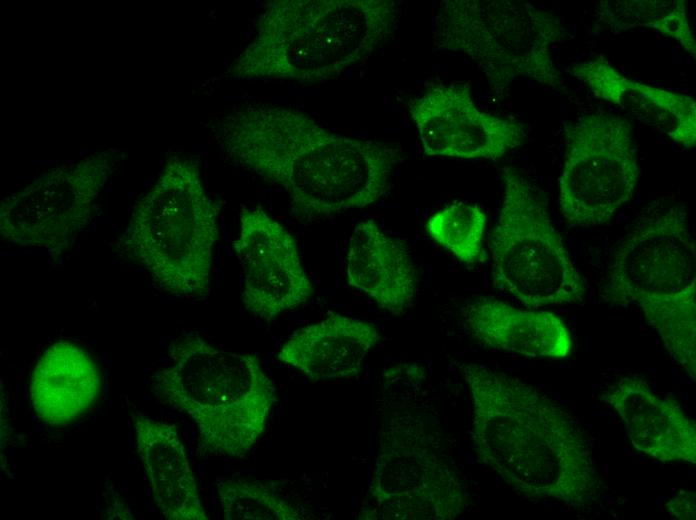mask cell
Here are the masks:
<instances>
[{
    "instance_id": "obj_9",
    "label": "cell",
    "mask_w": 696,
    "mask_h": 520,
    "mask_svg": "<svg viewBox=\"0 0 696 520\" xmlns=\"http://www.w3.org/2000/svg\"><path fill=\"white\" fill-rule=\"evenodd\" d=\"M370 495L386 519L449 520L466 507L452 460L423 420L408 411L385 424Z\"/></svg>"
},
{
    "instance_id": "obj_3",
    "label": "cell",
    "mask_w": 696,
    "mask_h": 520,
    "mask_svg": "<svg viewBox=\"0 0 696 520\" xmlns=\"http://www.w3.org/2000/svg\"><path fill=\"white\" fill-rule=\"evenodd\" d=\"M392 0H277L234 64L241 79L321 83L366 60L396 29Z\"/></svg>"
},
{
    "instance_id": "obj_15",
    "label": "cell",
    "mask_w": 696,
    "mask_h": 520,
    "mask_svg": "<svg viewBox=\"0 0 696 520\" xmlns=\"http://www.w3.org/2000/svg\"><path fill=\"white\" fill-rule=\"evenodd\" d=\"M622 420L632 446L661 462L696 463V424L670 398H661L643 379L620 378L603 395Z\"/></svg>"
},
{
    "instance_id": "obj_14",
    "label": "cell",
    "mask_w": 696,
    "mask_h": 520,
    "mask_svg": "<svg viewBox=\"0 0 696 520\" xmlns=\"http://www.w3.org/2000/svg\"><path fill=\"white\" fill-rule=\"evenodd\" d=\"M567 72L597 99L688 148L696 144V102L690 95L629 78L603 56L577 62Z\"/></svg>"
},
{
    "instance_id": "obj_13",
    "label": "cell",
    "mask_w": 696,
    "mask_h": 520,
    "mask_svg": "<svg viewBox=\"0 0 696 520\" xmlns=\"http://www.w3.org/2000/svg\"><path fill=\"white\" fill-rule=\"evenodd\" d=\"M233 248L243 271L247 311L271 321L313 294L292 235L261 208H244Z\"/></svg>"
},
{
    "instance_id": "obj_5",
    "label": "cell",
    "mask_w": 696,
    "mask_h": 520,
    "mask_svg": "<svg viewBox=\"0 0 696 520\" xmlns=\"http://www.w3.org/2000/svg\"><path fill=\"white\" fill-rule=\"evenodd\" d=\"M169 356L170 365L154 375L158 398L192 419L206 450L244 456L263 434L275 399L259 359L193 334L174 340Z\"/></svg>"
},
{
    "instance_id": "obj_10",
    "label": "cell",
    "mask_w": 696,
    "mask_h": 520,
    "mask_svg": "<svg viewBox=\"0 0 696 520\" xmlns=\"http://www.w3.org/2000/svg\"><path fill=\"white\" fill-rule=\"evenodd\" d=\"M632 132L629 122L608 112L566 125L558 203L568 225L608 224L631 200L640 175Z\"/></svg>"
},
{
    "instance_id": "obj_2",
    "label": "cell",
    "mask_w": 696,
    "mask_h": 520,
    "mask_svg": "<svg viewBox=\"0 0 696 520\" xmlns=\"http://www.w3.org/2000/svg\"><path fill=\"white\" fill-rule=\"evenodd\" d=\"M472 400L479 460L527 498L576 508L599 502L606 486L586 434L533 385L479 364L462 368Z\"/></svg>"
},
{
    "instance_id": "obj_17",
    "label": "cell",
    "mask_w": 696,
    "mask_h": 520,
    "mask_svg": "<svg viewBox=\"0 0 696 520\" xmlns=\"http://www.w3.org/2000/svg\"><path fill=\"white\" fill-rule=\"evenodd\" d=\"M469 334L479 343L531 358L564 359L573 347L570 330L555 313L516 308L492 296H478L462 308Z\"/></svg>"
},
{
    "instance_id": "obj_6",
    "label": "cell",
    "mask_w": 696,
    "mask_h": 520,
    "mask_svg": "<svg viewBox=\"0 0 696 520\" xmlns=\"http://www.w3.org/2000/svg\"><path fill=\"white\" fill-rule=\"evenodd\" d=\"M217 237L218 208L197 163L174 156L135 207L118 246L165 290L201 297L209 289Z\"/></svg>"
},
{
    "instance_id": "obj_11",
    "label": "cell",
    "mask_w": 696,
    "mask_h": 520,
    "mask_svg": "<svg viewBox=\"0 0 696 520\" xmlns=\"http://www.w3.org/2000/svg\"><path fill=\"white\" fill-rule=\"evenodd\" d=\"M110 165L108 155H98L57 168L3 199L1 238L51 253L66 249L88 222Z\"/></svg>"
},
{
    "instance_id": "obj_8",
    "label": "cell",
    "mask_w": 696,
    "mask_h": 520,
    "mask_svg": "<svg viewBox=\"0 0 696 520\" xmlns=\"http://www.w3.org/2000/svg\"><path fill=\"white\" fill-rule=\"evenodd\" d=\"M503 199L489 249L495 288L529 309L582 302L586 282L556 230L545 194L503 167Z\"/></svg>"
},
{
    "instance_id": "obj_22",
    "label": "cell",
    "mask_w": 696,
    "mask_h": 520,
    "mask_svg": "<svg viewBox=\"0 0 696 520\" xmlns=\"http://www.w3.org/2000/svg\"><path fill=\"white\" fill-rule=\"evenodd\" d=\"M485 211L477 204L457 201L435 211L426 222L430 237L467 265L488 259L483 238Z\"/></svg>"
},
{
    "instance_id": "obj_18",
    "label": "cell",
    "mask_w": 696,
    "mask_h": 520,
    "mask_svg": "<svg viewBox=\"0 0 696 520\" xmlns=\"http://www.w3.org/2000/svg\"><path fill=\"white\" fill-rule=\"evenodd\" d=\"M381 336L375 324L332 313L295 331L278 359L313 381L357 375Z\"/></svg>"
},
{
    "instance_id": "obj_1",
    "label": "cell",
    "mask_w": 696,
    "mask_h": 520,
    "mask_svg": "<svg viewBox=\"0 0 696 520\" xmlns=\"http://www.w3.org/2000/svg\"><path fill=\"white\" fill-rule=\"evenodd\" d=\"M216 132L231 162L282 187L307 217L377 202L401 160L396 146L333 133L293 108L247 105L226 115Z\"/></svg>"
},
{
    "instance_id": "obj_16",
    "label": "cell",
    "mask_w": 696,
    "mask_h": 520,
    "mask_svg": "<svg viewBox=\"0 0 696 520\" xmlns=\"http://www.w3.org/2000/svg\"><path fill=\"white\" fill-rule=\"evenodd\" d=\"M346 280L394 316L406 313L418 290L417 271L407 247L371 219L358 222L350 235Z\"/></svg>"
},
{
    "instance_id": "obj_19",
    "label": "cell",
    "mask_w": 696,
    "mask_h": 520,
    "mask_svg": "<svg viewBox=\"0 0 696 520\" xmlns=\"http://www.w3.org/2000/svg\"><path fill=\"white\" fill-rule=\"evenodd\" d=\"M101 389L99 368L81 346L69 341L50 345L30 376L34 412L51 426L67 425L90 410Z\"/></svg>"
},
{
    "instance_id": "obj_12",
    "label": "cell",
    "mask_w": 696,
    "mask_h": 520,
    "mask_svg": "<svg viewBox=\"0 0 696 520\" xmlns=\"http://www.w3.org/2000/svg\"><path fill=\"white\" fill-rule=\"evenodd\" d=\"M425 155L497 160L522 146L520 122L481 111L467 83H436L408 104Z\"/></svg>"
},
{
    "instance_id": "obj_20",
    "label": "cell",
    "mask_w": 696,
    "mask_h": 520,
    "mask_svg": "<svg viewBox=\"0 0 696 520\" xmlns=\"http://www.w3.org/2000/svg\"><path fill=\"white\" fill-rule=\"evenodd\" d=\"M137 452L159 510L169 520H206L194 474L175 426L133 414Z\"/></svg>"
},
{
    "instance_id": "obj_4",
    "label": "cell",
    "mask_w": 696,
    "mask_h": 520,
    "mask_svg": "<svg viewBox=\"0 0 696 520\" xmlns=\"http://www.w3.org/2000/svg\"><path fill=\"white\" fill-rule=\"evenodd\" d=\"M687 212L675 204L640 220L618 243L605 302L636 305L665 350L696 378V254Z\"/></svg>"
},
{
    "instance_id": "obj_24",
    "label": "cell",
    "mask_w": 696,
    "mask_h": 520,
    "mask_svg": "<svg viewBox=\"0 0 696 520\" xmlns=\"http://www.w3.org/2000/svg\"><path fill=\"white\" fill-rule=\"evenodd\" d=\"M666 514L672 519L694 520L696 518V494L680 491L664 505Z\"/></svg>"
},
{
    "instance_id": "obj_23",
    "label": "cell",
    "mask_w": 696,
    "mask_h": 520,
    "mask_svg": "<svg viewBox=\"0 0 696 520\" xmlns=\"http://www.w3.org/2000/svg\"><path fill=\"white\" fill-rule=\"evenodd\" d=\"M223 518L227 520H296L301 509L269 487L245 479H225L217 485Z\"/></svg>"
},
{
    "instance_id": "obj_7",
    "label": "cell",
    "mask_w": 696,
    "mask_h": 520,
    "mask_svg": "<svg viewBox=\"0 0 696 520\" xmlns=\"http://www.w3.org/2000/svg\"><path fill=\"white\" fill-rule=\"evenodd\" d=\"M432 35L438 50L470 59L500 100L522 78L554 89L561 85L553 49L564 27L558 16L531 3L445 0L434 14Z\"/></svg>"
},
{
    "instance_id": "obj_21",
    "label": "cell",
    "mask_w": 696,
    "mask_h": 520,
    "mask_svg": "<svg viewBox=\"0 0 696 520\" xmlns=\"http://www.w3.org/2000/svg\"><path fill=\"white\" fill-rule=\"evenodd\" d=\"M597 20L612 31L651 29L674 39L694 58L696 42L683 0L600 1Z\"/></svg>"
}]
</instances>
